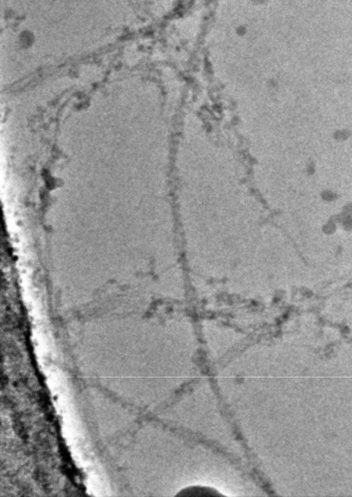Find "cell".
Returning <instances> with one entry per match:
<instances>
[{"instance_id": "6da1fadb", "label": "cell", "mask_w": 352, "mask_h": 497, "mask_svg": "<svg viewBox=\"0 0 352 497\" xmlns=\"http://www.w3.org/2000/svg\"><path fill=\"white\" fill-rule=\"evenodd\" d=\"M177 495L181 496H214V495H221L217 489L206 487H190L184 488L180 491Z\"/></svg>"}]
</instances>
